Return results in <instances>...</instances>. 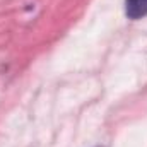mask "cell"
Returning a JSON list of instances; mask_svg holds the SVG:
<instances>
[{"label": "cell", "mask_w": 147, "mask_h": 147, "mask_svg": "<svg viewBox=\"0 0 147 147\" xmlns=\"http://www.w3.org/2000/svg\"><path fill=\"white\" fill-rule=\"evenodd\" d=\"M125 16L132 21L147 17V0H125Z\"/></svg>", "instance_id": "1"}]
</instances>
